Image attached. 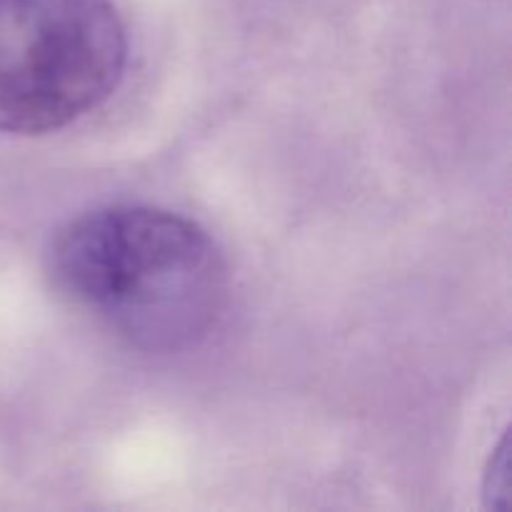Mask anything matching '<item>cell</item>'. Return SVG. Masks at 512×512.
Wrapping results in <instances>:
<instances>
[{"mask_svg": "<svg viewBox=\"0 0 512 512\" xmlns=\"http://www.w3.org/2000/svg\"><path fill=\"white\" fill-rule=\"evenodd\" d=\"M125 65L113 0H0V133L68 128L118 90Z\"/></svg>", "mask_w": 512, "mask_h": 512, "instance_id": "cell-2", "label": "cell"}, {"mask_svg": "<svg viewBox=\"0 0 512 512\" xmlns=\"http://www.w3.org/2000/svg\"><path fill=\"white\" fill-rule=\"evenodd\" d=\"M45 265L70 305L145 353L198 345L228 300V265L208 230L150 205H105L68 220Z\"/></svg>", "mask_w": 512, "mask_h": 512, "instance_id": "cell-1", "label": "cell"}]
</instances>
